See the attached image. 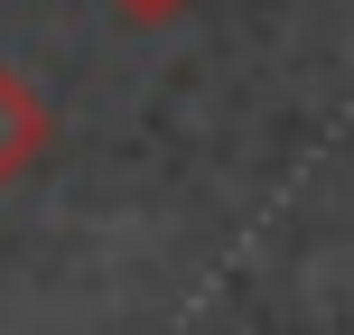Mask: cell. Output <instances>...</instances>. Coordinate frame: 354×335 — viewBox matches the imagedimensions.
<instances>
[{"instance_id": "obj_1", "label": "cell", "mask_w": 354, "mask_h": 335, "mask_svg": "<svg viewBox=\"0 0 354 335\" xmlns=\"http://www.w3.org/2000/svg\"><path fill=\"white\" fill-rule=\"evenodd\" d=\"M37 159H47V103L28 93V75H19V66H0V186L28 177Z\"/></svg>"}, {"instance_id": "obj_2", "label": "cell", "mask_w": 354, "mask_h": 335, "mask_svg": "<svg viewBox=\"0 0 354 335\" xmlns=\"http://www.w3.org/2000/svg\"><path fill=\"white\" fill-rule=\"evenodd\" d=\"M112 10H131V19H168V10H187V0H112Z\"/></svg>"}]
</instances>
